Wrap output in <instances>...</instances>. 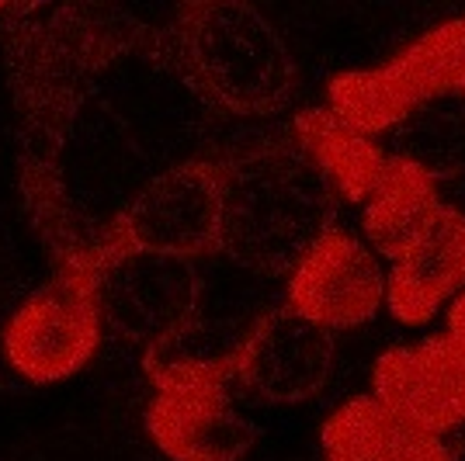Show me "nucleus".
Listing matches in <instances>:
<instances>
[{
    "mask_svg": "<svg viewBox=\"0 0 465 461\" xmlns=\"http://www.w3.org/2000/svg\"><path fill=\"white\" fill-rule=\"evenodd\" d=\"M223 167L219 250L257 274H292L337 219V194L295 146H261Z\"/></svg>",
    "mask_w": 465,
    "mask_h": 461,
    "instance_id": "f257e3e1",
    "label": "nucleus"
},
{
    "mask_svg": "<svg viewBox=\"0 0 465 461\" xmlns=\"http://www.w3.org/2000/svg\"><path fill=\"white\" fill-rule=\"evenodd\" d=\"M174 56L194 91L226 115H272L295 87L289 45L251 4L184 7L174 21Z\"/></svg>",
    "mask_w": 465,
    "mask_h": 461,
    "instance_id": "f03ea898",
    "label": "nucleus"
},
{
    "mask_svg": "<svg viewBox=\"0 0 465 461\" xmlns=\"http://www.w3.org/2000/svg\"><path fill=\"white\" fill-rule=\"evenodd\" d=\"M104 337V281L91 257H74L32 291L0 329L4 365L28 385L70 382L94 361Z\"/></svg>",
    "mask_w": 465,
    "mask_h": 461,
    "instance_id": "7ed1b4c3",
    "label": "nucleus"
},
{
    "mask_svg": "<svg viewBox=\"0 0 465 461\" xmlns=\"http://www.w3.org/2000/svg\"><path fill=\"white\" fill-rule=\"evenodd\" d=\"M223 232V167L209 160H188L153 177L129 201L91 253L104 274L133 257L181 260L219 250Z\"/></svg>",
    "mask_w": 465,
    "mask_h": 461,
    "instance_id": "20e7f679",
    "label": "nucleus"
},
{
    "mask_svg": "<svg viewBox=\"0 0 465 461\" xmlns=\"http://www.w3.org/2000/svg\"><path fill=\"white\" fill-rule=\"evenodd\" d=\"M285 306L330 333L365 327L386 306V274L369 243L330 230L292 268Z\"/></svg>",
    "mask_w": 465,
    "mask_h": 461,
    "instance_id": "39448f33",
    "label": "nucleus"
},
{
    "mask_svg": "<svg viewBox=\"0 0 465 461\" xmlns=\"http://www.w3.org/2000/svg\"><path fill=\"white\" fill-rule=\"evenodd\" d=\"M455 94L438 28L413 42L403 56L379 70H351L330 80V112L361 135H379L403 125L424 104Z\"/></svg>",
    "mask_w": 465,
    "mask_h": 461,
    "instance_id": "423d86ee",
    "label": "nucleus"
},
{
    "mask_svg": "<svg viewBox=\"0 0 465 461\" xmlns=\"http://www.w3.org/2000/svg\"><path fill=\"white\" fill-rule=\"evenodd\" d=\"M333 333L295 316L289 306L264 312L232 350V382L264 403H306L330 378Z\"/></svg>",
    "mask_w": 465,
    "mask_h": 461,
    "instance_id": "0eeeda50",
    "label": "nucleus"
},
{
    "mask_svg": "<svg viewBox=\"0 0 465 461\" xmlns=\"http://www.w3.org/2000/svg\"><path fill=\"white\" fill-rule=\"evenodd\" d=\"M371 396L413 427L445 437L465 427V350L451 337L389 347L371 368Z\"/></svg>",
    "mask_w": 465,
    "mask_h": 461,
    "instance_id": "6e6552de",
    "label": "nucleus"
},
{
    "mask_svg": "<svg viewBox=\"0 0 465 461\" xmlns=\"http://www.w3.org/2000/svg\"><path fill=\"white\" fill-rule=\"evenodd\" d=\"M143 423L171 461H240L257 441V423L232 406L226 385L160 388Z\"/></svg>",
    "mask_w": 465,
    "mask_h": 461,
    "instance_id": "1a4fd4ad",
    "label": "nucleus"
},
{
    "mask_svg": "<svg viewBox=\"0 0 465 461\" xmlns=\"http://www.w3.org/2000/svg\"><path fill=\"white\" fill-rule=\"evenodd\" d=\"M465 285V211L441 209L434 230L386 274L389 316L403 327H424Z\"/></svg>",
    "mask_w": 465,
    "mask_h": 461,
    "instance_id": "9d476101",
    "label": "nucleus"
},
{
    "mask_svg": "<svg viewBox=\"0 0 465 461\" xmlns=\"http://www.w3.org/2000/svg\"><path fill=\"white\" fill-rule=\"evenodd\" d=\"M327 461H459L448 437L396 417L375 396H354L320 430Z\"/></svg>",
    "mask_w": 465,
    "mask_h": 461,
    "instance_id": "9b49d317",
    "label": "nucleus"
},
{
    "mask_svg": "<svg viewBox=\"0 0 465 461\" xmlns=\"http://www.w3.org/2000/svg\"><path fill=\"white\" fill-rule=\"evenodd\" d=\"M441 209L445 205L438 198L430 171H424L407 156H392L382 184L365 201L361 230L369 236L375 257H386L396 264L434 230Z\"/></svg>",
    "mask_w": 465,
    "mask_h": 461,
    "instance_id": "f8f14e48",
    "label": "nucleus"
},
{
    "mask_svg": "<svg viewBox=\"0 0 465 461\" xmlns=\"http://www.w3.org/2000/svg\"><path fill=\"white\" fill-rule=\"evenodd\" d=\"M295 142L310 156V163L323 173L333 194L365 205L375 188L382 184L389 156L369 135L354 132L330 108H310L295 115Z\"/></svg>",
    "mask_w": 465,
    "mask_h": 461,
    "instance_id": "ddd939ff",
    "label": "nucleus"
},
{
    "mask_svg": "<svg viewBox=\"0 0 465 461\" xmlns=\"http://www.w3.org/2000/svg\"><path fill=\"white\" fill-rule=\"evenodd\" d=\"M448 337L465 350V291L448 306Z\"/></svg>",
    "mask_w": 465,
    "mask_h": 461,
    "instance_id": "4468645a",
    "label": "nucleus"
}]
</instances>
